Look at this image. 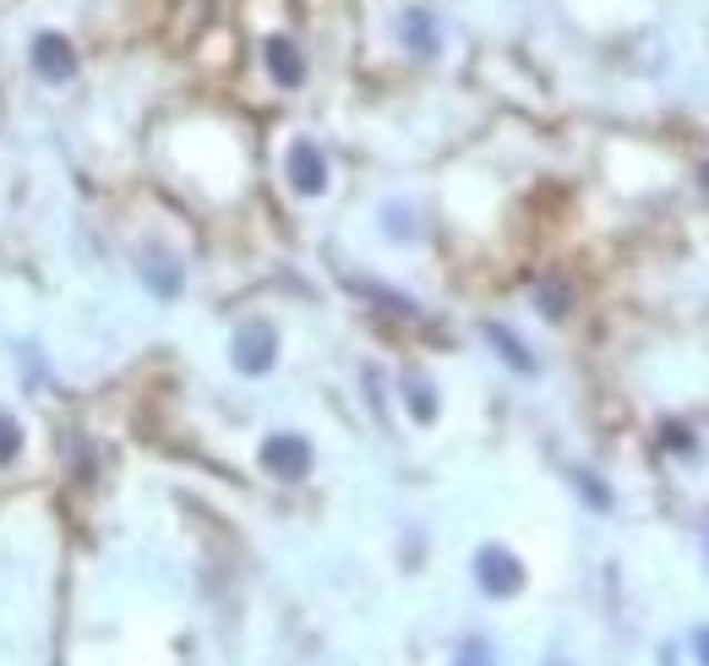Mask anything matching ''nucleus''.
<instances>
[{"instance_id": "obj_1", "label": "nucleus", "mask_w": 709, "mask_h": 666, "mask_svg": "<svg viewBox=\"0 0 709 666\" xmlns=\"http://www.w3.org/2000/svg\"><path fill=\"white\" fill-rule=\"evenodd\" d=\"M28 71L50 88H65L77 71H82V56H77V39L61 33V28H39L28 39Z\"/></svg>"}, {"instance_id": "obj_2", "label": "nucleus", "mask_w": 709, "mask_h": 666, "mask_svg": "<svg viewBox=\"0 0 709 666\" xmlns=\"http://www.w3.org/2000/svg\"><path fill=\"white\" fill-rule=\"evenodd\" d=\"M475 585L492 601L518 596V591H524V563H518V552H508V546H480V552H475Z\"/></svg>"}, {"instance_id": "obj_3", "label": "nucleus", "mask_w": 709, "mask_h": 666, "mask_svg": "<svg viewBox=\"0 0 709 666\" xmlns=\"http://www.w3.org/2000/svg\"><path fill=\"white\" fill-rule=\"evenodd\" d=\"M230 361H235L241 377H267L273 361H278V333H273V323H246V329L235 333V344H230Z\"/></svg>"}, {"instance_id": "obj_4", "label": "nucleus", "mask_w": 709, "mask_h": 666, "mask_svg": "<svg viewBox=\"0 0 709 666\" xmlns=\"http://www.w3.org/2000/svg\"><path fill=\"white\" fill-rule=\"evenodd\" d=\"M257 460L267 475H278V481H301L306 470H312V443L301 437V432H273V437H262Z\"/></svg>"}, {"instance_id": "obj_5", "label": "nucleus", "mask_w": 709, "mask_h": 666, "mask_svg": "<svg viewBox=\"0 0 709 666\" xmlns=\"http://www.w3.org/2000/svg\"><path fill=\"white\" fill-rule=\"evenodd\" d=\"M284 175L301 198H323L327 192V153L312 142V137H295L290 153H284Z\"/></svg>"}, {"instance_id": "obj_6", "label": "nucleus", "mask_w": 709, "mask_h": 666, "mask_svg": "<svg viewBox=\"0 0 709 666\" xmlns=\"http://www.w3.org/2000/svg\"><path fill=\"white\" fill-rule=\"evenodd\" d=\"M262 67H267V77H273L278 88H290V93L306 82V56H301V44L284 39V33L262 39Z\"/></svg>"}, {"instance_id": "obj_7", "label": "nucleus", "mask_w": 709, "mask_h": 666, "mask_svg": "<svg viewBox=\"0 0 709 666\" xmlns=\"http://www.w3.org/2000/svg\"><path fill=\"white\" fill-rule=\"evenodd\" d=\"M398 39H404V50H409V56L432 61V56L443 50V28H437L432 6H409V11L398 17Z\"/></svg>"}, {"instance_id": "obj_8", "label": "nucleus", "mask_w": 709, "mask_h": 666, "mask_svg": "<svg viewBox=\"0 0 709 666\" xmlns=\"http://www.w3.org/2000/svg\"><path fill=\"white\" fill-rule=\"evenodd\" d=\"M142 284H148L159 301H175V295L186 290V273H181L175 258H164V252L153 258V252H148V258H142Z\"/></svg>"}, {"instance_id": "obj_9", "label": "nucleus", "mask_w": 709, "mask_h": 666, "mask_svg": "<svg viewBox=\"0 0 709 666\" xmlns=\"http://www.w3.org/2000/svg\"><path fill=\"white\" fill-rule=\"evenodd\" d=\"M480 333H486V344H492V350H497V355H503L514 372H524V377H535V372H540V361L529 355V344H524L514 329H503V323H486Z\"/></svg>"}, {"instance_id": "obj_10", "label": "nucleus", "mask_w": 709, "mask_h": 666, "mask_svg": "<svg viewBox=\"0 0 709 666\" xmlns=\"http://www.w3.org/2000/svg\"><path fill=\"white\" fill-rule=\"evenodd\" d=\"M404 404H409V415H415L421 426H432V421H437V389H432L421 372H409V377H404Z\"/></svg>"}, {"instance_id": "obj_11", "label": "nucleus", "mask_w": 709, "mask_h": 666, "mask_svg": "<svg viewBox=\"0 0 709 666\" xmlns=\"http://www.w3.org/2000/svg\"><path fill=\"white\" fill-rule=\"evenodd\" d=\"M22 448H28V432H22V421L11 415V410H0V470H11L22 460Z\"/></svg>"}, {"instance_id": "obj_12", "label": "nucleus", "mask_w": 709, "mask_h": 666, "mask_svg": "<svg viewBox=\"0 0 709 666\" xmlns=\"http://www.w3.org/2000/svg\"><path fill=\"white\" fill-rule=\"evenodd\" d=\"M535 306H540V317H568V306H574V290L551 279V284H540V290H535Z\"/></svg>"}, {"instance_id": "obj_13", "label": "nucleus", "mask_w": 709, "mask_h": 666, "mask_svg": "<svg viewBox=\"0 0 709 666\" xmlns=\"http://www.w3.org/2000/svg\"><path fill=\"white\" fill-rule=\"evenodd\" d=\"M361 295H372V301H383L387 312H398V317H421V306L409 301V295H393V290H383V284H355Z\"/></svg>"}, {"instance_id": "obj_14", "label": "nucleus", "mask_w": 709, "mask_h": 666, "mask_svg": "<svg viewBox=\"0 0 709 666\" xmlns=\"http://www.w3.org/2000/svg\"><path fill=\"white\" fill-rule=\"evenodd\" d=\"M453 666H497V656H492L486 639H469V645H458V662Z\"/></svg>"}, {"instance_id": "obj_15", "label": "nucleus", "mask_w": 709, "mask_h": 666, "mask_svg": "<svg viewBox=\"0 0 709 666\" xmlns=\"http://www.w3.org/2000/svg\"><path fill=\"white\" fill-rule=\"evenodd\" d=\"M574 481H579V492L584 497H589V503H595V508H611V492H606V486H600V481H595V475H574Z\"/></svg>"}, {"instance_id": "obj_16", "label": "nucleus", "mask_w": 709, "mask_h": 666, "mask_svg": "<svg viewBox=\"0 0 709 666\" xmlns=\"http://www.w3.org/2000/svg\"><path fill=\"white\" fill-rule=\"evenodd\" d=\"M693 656H699V666H709V628H693Z\"/></svg>"}, {"instance_id": "obj_17", "label": "nucleus", "mask_w": 709, "mask_h": 666, "mask_svg": "<svg viewBox=\"0 0 709 666\" xmlns=\"http://www.w3.org/2000/svg\"><path fill=\"white\" fill-rule=\"evenodd\" d=\"M666 443H671V448H693V443H688V432H682V426H666Z\"/></svg>"}, {"instance_id": "obj_18", "label": "nucleus", "mask_w": 709, "mask_h": 666, "mask_svg": "<svg viewBox=\"0 0 709 666\" xmlns=\"http://www.w3.org/2000/svg\"><path fill=\"white\" fill-rule=\"evenodd\" d=\"M705 192H709V164H705Z\"/></svg>"}]
</instances>
